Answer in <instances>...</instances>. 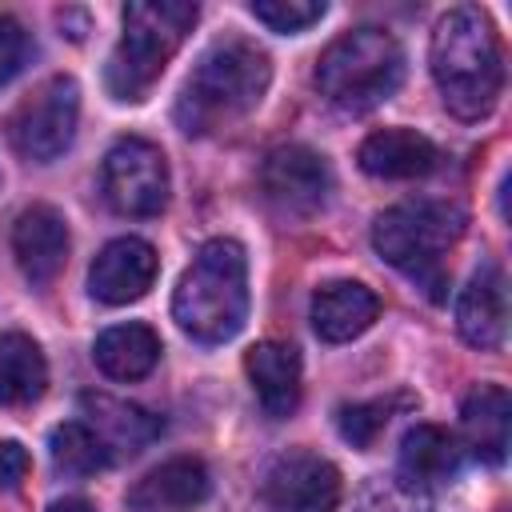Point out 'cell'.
Here are the masks:
<instances>
[{"instance_id":"cell-1","label":"cell","mask_w":512,"mask_h":512,"mask_svg":"<svg viewBox=\"0 0 512 512\" xmlns=\"http://www.w3.org/2000/svg\"><path fill=\"white\" fill-rule=\"evenodd\" d=\"M428 64L452 116L484 120L496 108L504 88V56L492 20L476 4H460L436 20Z\"/></svg>"},{"instance_id":"cell-2","label":"cell","mask_w":512,"mask_h":512,"mask_svg":"<svg viewBox=\"0 0 512 512\" xmlns=\"http://www.w3.org/2000/svg\"><path fill=\"white\" fill-rule=\"evenodd\" d=\"M272 84V60L244 36L216 40L196 68L188 72L176 96V124L188 136L216 132L240 116H248Z\"/></svg>"},{"instance_id":"cell-3","label":"cell","mask_w":512,"mask_h":512,"mask_svg":"<svg viewBox=\"0 0 512 512\" xmlns=\"http://www.w3.org/2000/svg\"><path fill=\"white\" fill-rule=\"evenodd\" d=\"M464 212L448 200H404L384 208L372 220V248L380 260H388L396 272H404L416 288H424L428 300L448 296V248L464 236Z\"/></svg>"},{"instance_id":"cell-4","label":"cell","mask_w":512,"mask_h":512,"mask_svg":"<svg viewBox=\"0 0 512 512\" xmlns=\"http://www.w3.org/2000/svg\"><path fill=\"white\" fill-rule=\"evenodd\" d=\"M248 316V260L236 240H208L184 268L172 320L200 344H224L244 328Z\"/></svg>"},{"instance_id":"cell-5","label":"cell","mask_w":512,"mask_h":512,"mask_svg":"<svg viewBox=\"0 0 512 512\" xmlns=\"http://www.w3.org/2000/svg\"><path fill=\"white\" fill-rule=\"evenodd\" d=\"M200 8L188 0H132L124 4V32L108 56L104 84L112 100H144L184 36L192 32Z\"/></svg>"},{"instance_id":"cell-6","label":"cell","mask_w":512,"mask_h":512,"mask_svg":"<svg viewBox=\"0 0 512 512\" xmlns=\"http://www.w3.org/2000/svg\"><path fill=\"white\" fill-rule=\"evenodd\" d=\"M404 80V48L384 28H352L336 36L316 60V88L340 112H368L384 104Z\"/></svg>"},{"instance_id":"cell-7","label":"cell","mask_w":512,"mask_h":512,"mask_svg":"<svg viewBox=\"0 0 512 512\" xmlns=\"http://www.w3.org/2000/svg\"><path fill=\"white\" fill-rule=\"evenodd\" d=\"M80 120V84L72 76H48L32 96H24L8 116V140L24 160H56Z\"/></svg>"},{"instance_id":"cell-8","label":"cell","mask_w":512,"mask_h":512,"mask_svg":"<svg viewBox=\"0 0 512 512\" xmlns=\"http://www.w3.org/2000/svg\"><path fill=\"white\" fill-rule=\"evenodd\" d=\"M100 184H104V200L112 204V212L136 216V220L160 216L168 204V188H172L164 152L144 136H124L108 148Z\"/></svg>"},{"instance_id":"cell-9","label":"cell","mask_w":512,"mask_h":512,"mask_svg":"<svg viewBox=\"0 0 512 512\" xmlns=\"http://www.w3.org/2000/svg\"><path fill=\"white\" fill-rule=\"evenodd\" d=\"M260 504L264 512H336L340 472L332 460L308 448H288L268 464Z\"/></svg>"},{"instance_id":"cell-10","label":"cell","mask_w":512,"mask_h":512,"mask_svg":"<svg viewBox=\"0 0 512 512\" xmlns=\"http://www.w3.org/2000/svg\"><path fill=\"white\" fill-rule=\"evenodd\" d=\"M260 192L284 216H312L332 192L328 160L304 144L272 148L260 164Z\"/></svg>"},{"instance_id":"cell-11","label":"cell","mask_w":512,"mask_h":512,"mask_svg":"<svg viewBox=\"0 0 512 512\" xmlns=\"http://www.w3.org/2000/svg\"><path fill=\"white\" fill-rule=\"evenodd\" d=\"M156 268H160V260L148 240L116 236L96 252V260L88 268V292L100 304H132L152 288Z\"/></svg>"},{"instance_id":"cell-12","label":"cell","mask_w":512,"mask_h":512,"mask_svg":"<svg viewBox=\"0 0 512 512\" xmlns=\"http://www.w3.org/2000/svg\"><path fill=\"white\" fill-rule=\"evenodd\" d=\"M456 328L480 352L504 348V336H508V280H504V268L496 260H484L468 276V284L460 288Z\"/></svg>"},{"instance_id":"cell-13","label":"cell","mask_w":512,"mask_h":512,"mask_svg":"<svg viewBox=\"0 0 512 512\" xmlns=\"http://www.w3.org/2000/svg\"><path fill=\"white\" fill-rule=\"evenodd\" d=\"M68 224L52 204H32L12 224V252L28 284H52L68 264Z\"/></svg>"},{"instance_id":"cell-14","label":"cell","mask_w":512,"mask_h":512,"mask_svg":"<svg viewBox=\"0 0 512 512\" xmlns=\"http://www.w3.org/2000/svg\"><path fill=\"white\" fill-rule=\"evenodd\" d=\"M212 492V476L196 456H172L148 476H140L128 492V508L136 512H184L204 504Z\"/></svg>"},{"instance_id":"cell-15","label":"cell","mask_w":512,"mask_h":512,"mask_svg":"<svg viewBox=\"0 0 512 512\" xmlns=\"http://www.w3.org/2000/svg\"><path fill=\"white\" fill-rule=\"evenodd\" d=\"M380 316V296L360 280H328L312 296V328L328 344L356 340Z\"/></svg>"},{"instance_id":"cell-16","label":"cell","mask_w":512,"mask_h":512,"mask_svg":"<svg viewBox=\"0 0 512 512\" xmlns=\"http://www.w3.org/2000/svg\"><path fill=\"white\" fill-rule=\"evenodd\" d=\"M80 408H84V424L104 440V448L116 456H136L140 448H148L160 432H164V420L152 416L148 408L140 404H128V400H116L108 392H84L80 396Z\"/></svg>"},{"instance_id":"cell-17","label":"cell","mask_w":512,"mask_h":512,"mask_svg":"<svg viewBox=\"0 0 512 512\" xmlns=\"http://www.w3.org/2000/svg\"><path fill=\"white\" fill-rule=\"evenodd\" d=\"M244 372L252 380V392L260 408L276 420L292 416L300 404V352L284 340H260L244 356Z\"/></svg>"},{"instance_id":"cell-18","label":"cell","mask_w":512,"mask_h":512,"mask_svg":"<svg viewBox=\"0 0 512 512\" xmlns=\"http://www.w3.org/2000/svg\"><path fill=\"white\" fill-rule=\"evenodd\" d=\"M356 160L376 180H416L436 168L440 152L416 128H380L360 144Z\"/></svg>"},{"instance_id":"cell-19","label":"cell","mask_w":512,"mask_h":512,"mask_svg":"<svg viewBox=\"0 0 512 512\" xmlns=\"http://www.w3.org/2000/svg\"><path fill=\"white\" fill-rule=\"evenodd\" d=\"M460 472V440L440 424H416L400 440L396 456V480L404 488H428L440 480H452Z\"/></svg>"},{"instance_id":"cell-20","label":"cell","mask_w":512,"mask_h":512,"mask_svg":"<svg viewBox=\"0 0 512 512\" xmlns=\"http://www.w3.org/2000/svg\"><path fill=\"white\" fill-rule=\"evenodd\" d=\"M508 428H512V396L504 384H480L476 392H468L460 408V432L472 456H480L484 464H504Z\"/></svg>"},{"instance_id":"cell-21","label":"cell","mask_w":512,"mask_h":512,"mask_svg":"<svg viewBox=\"0 0 512 512\" xmlns=\"http://www.w3.org/2000/svg\"><path fill=\"white\" fill-rule=\"evenodd\" d=\"M92 360L112 380H140L160 360V336L148 324H136V320L132 324H112L96 336Z\"/></svg>"},{"instance_id":"cell-22","label":"cell","mask_w":512,"mask_h":512,"mask_svg":"<svg viewBox=\"0 0 512 512\" xmlns=\"http://www.w3.org/2000/svg\"><path fill=\"white\" fill-rule=\"evenodd\" d=\"M48 388V360L24 332H0V404L20 408L40 400Z\"/></svg>"},{"instance_id":"cell-23","label":"cell","mask_w":512,"mask_h":512,"mask_svg":"<svg viewBox=\"0 0 512 512\" xmlns=\"http://www.w3.org/2000/svg\"><path fill=\"white\" fill-rule=\"evenodd\" d=\"M48 452H52L56 472H68V476H92V472L112 464V452L104 448V440L84 420L56 424L48 436Z\"/></svg>"},{"instance_id":"cell-24","label":"cell","mask_w":512,"mask_h":512,"mask_svg":"<svg viewBox=\"0 0 512 512\" xmlns=\"http://www.w3.org/2000/svg\"><path fill=\"white\" fill-rule=\"evenodd\" d=\"M412 404L408 396H388V400H360V404H340L336 408V428L348 444L368 448L376 444V436L388 428V420L396 416V408Z\"/></svg>"},{"instance_id":"cell-25","label":"cell","mask_w":512,"mask_h":512,"mask_svg":"<svg viewBox=\"0 0 512 512\" xmlns=\"http://www.w3.org/2000/svg\"><path fill=\"white\" fill-rule=\"evenodd\" d=\"M248 12L272 32H304L328 12V4L324 0H252Z\"/></svg>"},{"instance_id":"cell-26","label":"cell","mask_w":512,"mask_h":512,"mask_svg":"<svg viewBox=\"0 0 512 512\" xmlns=\"http://www.w3.org/2000/svg\"><path fill=\"white\" fill-rule=\"evenodd\" d=\"M28 60V32L20 28V20L0 12V84H8Z\"/></svg>"},{"instance_id":"cell-27","label":"cell","mask_w":512,"mask_h":512,"mask_svg":"<svg viewBox=\"0 0 512 512\" xmlns=\"http://www.w3.org/2000/svg\"><path fill=\"white\" fill-rule=\"evenodd\" d=\"M28 448L16 444V440H0V492L16 488L24 476H28Z\"/></svg>"},{"instance_id":"cell-28","label":"cell","mask_w":512,"mask_h":512,"mask_svg":"<svg viewBox=\"0 0 512 512\" xmlns=\"http://www.w3.org/2000/svg\"><path fill=\"white\" fill-rule=\"evenodd\" d=\"M48 512H96V508H92L84 496H64V500H56Z\"/></svg>"}]
</instances>
